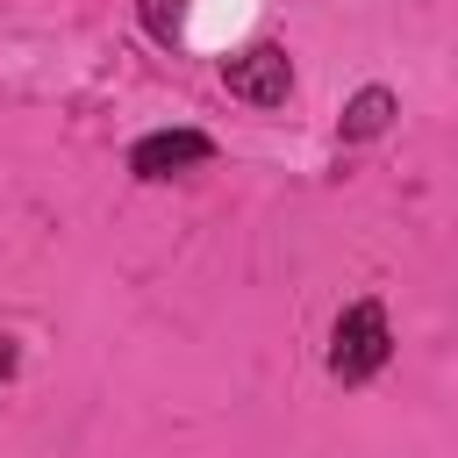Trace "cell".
Listing matches in <instances>:
<instances>
[{
	"label": "cell",
	"mask_w": 458,
	"mask_h": 458,
	"mask_svg": "<svg viewBox=\"0 0 458 458\" xmlns=\"http://www.w3.org/2000/svg\"><path fill=\"white\" fill-rule=\"evenodd\" d=\"M386 358H394V329H386V308L365 293V301H351V308L336 315V329H329V379L358 386V379H372Z\"/></svg>",
	"instance_id": "1"
},
{
	"label": "cell",
	"mask_w": 458,
	"mask_h": 458,
	"mask_svg": "<svg viewBox=\"0 0 458 458\" xmlns=\"http://www.w3.org/2000/svg\"><path fill=\"white\" fill-rule=\"evenodd\" d=\"M208 157H215V136H208V129H150V136L129 143V172H136L143 186H165V179H179V172H200Z\"/></svg>",
	"instance_id": "2"
},
{
	"label": "cell",
	"mask_w": 458,
	"mask_h": 458,
	"mask_svg": "<svg viewBox=\"0 0 458 458\" xmlns=\"http://www.w3.org/2000/svg\"><path fill=\"white\" fill-rule=\"evenodd\" d=\"M222 86H229L236 100H250V107H279V100L293 93V57H286L279 43H250V50H236V57L222 64Z\"/></svg>",
	"instance_id": "3"
},
{
	"label": "cell",
	"mask_w": 458,
	"mask_h": 458,
	"mask_svg": "<svg viewBox=\"0 0 458 458\" xmlns=\"http://www.w3.org/2000/svg\"><path fill=\"white\" fill-rule=\"evenodd\" d=\"M394 114H401L394 86H358V93L344 100V114H336V136H344V143H372V136H379Z\"/></svg>",
	"instance_id": "4"
},
{
	"label": "cell",
	"mask_w": 458,
	"mask_h": 458,
	"mask_svg": "<svg viewBox=\"0 0 458 458\" xmlns=\"http://www.w3.org/2000/svg\"><path fill=\"white\" fill-rule=\"evenodd\" d=\"M136 14L150 29V43H179L186 36V0H136Z\"/></svg>",
	"instance_id": "5"
},
{
	"label": "cell",
	"mask_w": 458,
	"mask_h": 458,
	"mask_svg": "<svg viewBox=\"0 0 458 458\" xmlns=\"http://www.w3.org/2000/svg\"><path fill=\"white\" fill-rule=\"evenodd\" d=\"M14 365H21V351H14V336H0V379H14Z\"/></svg>",
	"instance_id": "6"
}]
</instances>
